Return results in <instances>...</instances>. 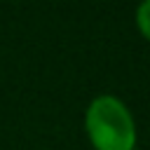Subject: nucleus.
I'll return each mask as SVG.
<instances>
[{
  "label": "nucleus",
  "mask_w": 150,
  "mask_h": 150,
  "mask_svg": "<svg viewBox=\"0 0 150 150\" xmlns=\"http://www.w3.org/2000/svg\"><path fill=\"white\" fill-rule=\"evenodd\" d=\"M136 21H138V28L143 30V35L150 40V0L143 2L136 12Z\"/></svg>",
  "instance_id": "obj_2"
},
{
  "label": "nucleus",
  "mask_w": 150,
  "mask_h": 150,
  "mask_svg": "<svg viewBox=\"0 0 150 150\" xmlns=\"http://www.w3.org/2000/svg\"><path fill=\"white\" fill-rule=\"evenodd\" d=\"M87 134L96 150H134L136 145V124L129 108L110 96H96L87 108Z\"/></svg>",
  "instance_id": "obj_1"
}]
</instances>
